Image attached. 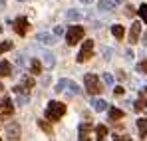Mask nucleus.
Masks as SVG:
<instances>
[{"label": "nucleus", "instance_id": "obj_31", "mask_svg": "<svg viewBox=\"0 0 147 141\" xmlns=\"http://www.w3.org/2000/svg\"><path fill=\"white\" fill-rule=\"evenodd\" d=\"M113 141H129V135H113Z\"/></svg>", "mask_w": 147, "mask_h": 141}, {"label": "nucleus", "instance_id": "obj_9", "mask_svg": "<svg viewBox=\"0 0 147 141\" xmlns=\"http://www.w3.org/2000/svg\"><path fill=\"white\" fill-rule=\"evenodd\" d=\"M28 28H30V24H28V20H26L24 16H20V18H16V20H14V30H16V34L26 36Z\"/></svg>", "mask_w": 147, "mask_h": 141}, {"label": "nucleus", "instance_id": "obj_8", "mask_svg": "<svg viewBox=\"0 0 147 141\" xmlns=\"http://www.w3.org/2000/svg\"><path fill=\"white\" fill-rule=\"evenodd\" d=\"M139 34H141V22H131V28H129V44H135L139 42Z\"/></svg>", "mask_w": 147, "mask_h": 141}, {"label": "nucleus", "instance_id": "obj_33", "mask_svg": "<svg viewBox=\"0 0 147 141\" xmlns=\"http://www.w3.org/2000/svg\"><path fill=\"white\" fill-rule=\"evenodd\" d=\"M133 56H135V54H133L131 50H127V52H125V58H127V60H133Z\"/></svg>", "mask_w": 147, "mask_h": 141}, {"label": "nucleus", "instance_id": "obj_26", "mask_svg": "<svg viewBox=\"0 0 147 141\" xmlns=\"http://www.w3.org/2000/svg\"><path fill=\"white\" fill-rule=\"evenodd\" d=\"M137 12H139V16H141V20L147 24V4H141L139 8H137Z\"/></svg>", "mask_w": 147, "mask_h": 141}, {"label": "nucleus", "instance_id": "obj_38", "mask_svg": "<svg viewBox=\"0 0 147 141\" xmlns=\"http://www.w3.org/2000/svg\"><path fill=\"white\" fill-rule=\"evenodd\" d=\"M0 94H2V84H0Z\"/></svg>", "mask_w": 147, "mask_h": 141}, {"label": "nucleus", "instance_id": "obj_20", "mask_svg": "<svg viewBox=\"0 0 147 141\" xmlns=\"http://www.w3.org/2000/svg\"><path fill=\"white\" fill-rule=\"evenodd\" d=\"M105 135H107V127H105V125H98V127H96V139L103 141Z\"/></svg>", "mask_w": 147, "mask_h": 141}, {"label": "nucleus", "instance_id": "obj_35", "mask_svg": "<svg viewBox=\"0 0 147 141\" xmlns=\"http://www.w3.org/2000/svg\"><path fill=\"white\" fill-rule=\"evenodd\" d=\"M4 8H6V2H4V0H0V10H4Z\"/></svg>", "mask_w": 147, "mask_h": 141}, {"label": "nucleus", "instance_id": "obj_12", "mask_svg": "<svg viewBox=\"0 0 147 141\" xmlns=\"http://www.w3.org/2000/svg\"><path fill=\"white\" fill-rule=\"evenodd\" d=\"M92 107H94L96 111H105V109H109V107H107V101H105V99H101V97L92 99Z\"/></svg>", "mask_w": 147, "mask_h": 141}, {"label": "nucleus", "instance_id": "obj_10", "mask_svg": "<svg viewBox=\"0 0 147 141\" xmlns=\"http://www.w3.org/2000/svg\"><path fill=\"white\" fill-rule=\"evenodd\" d=\"M36 42L38 44H44V46H54L56 44V36L46 34V32H40V34H36Z\"/></svg>", "mask_w": 147, "mask_h": 141}, {"label": "nucleus", "instance_id": "obj_2", "mask_svg": "<svg viewBox=\"0 0 147 141\" xmlns=\"http://www.w3.org/2000/svg\"><path fill=\"white\" fill-rule=\"evenodd\" d=\"M84 84H86V90H88V94L92 95H98L101 94V84H99V78L96 76V74H86L84 76Z\"/></svg>", "mask_w": 147, "mask_h": 141}, {"label": "nucleus", "instance_id": "obj_16", "mask_svg": "<svg viewBox=\"0 0 147 141\" xmlns=\"http://www.w3.org/2000/svg\"><path fill=\"white\" fill-rule=\"evenodd\" d=\"M111 34L115 36V40H123L125 30H123V26H119V24H113V26H111Z\"/></svg>", "mask_w": 147, "mask_h": 141}, {"label": "nucleus", "instance_id": "obj_15", "mask_svg": "<svg viewBox=\"0 0 147 141\" xmlns=\"http://www.w3.org/2000/svg\"><path fill=\"white\" fill-rule=\"evenodd\" d=\"M12 74V66L6 60H0V76H10Z\"/></svg>", "mask_w": 147, "mask_h": 141}, {"label": "nucleus", "instance_id": "obj_14", "mask_svg": "<svg viewBox=\"0 0 147 141\" xmlns=\"http://www.w3.org/2000/svg\"><path fill=\"white\" fill-rule=\"evenodd\" d=\"M145 107H147L145 94H139V97H137V101H135V105H133V109H135V111H141V109H145Z\"/></svg>", "mask_w": 147, "mask_h": 141}, {"label": "nucleus", "instance_id": "obj_32", "mask_svg": "<svg viewBox=\"0 0 147 141\" xmlns=\"http://www.w3.org/2000/svg\"><path fill=\"white\" fill-rule=\"evenodd\" d=\"M54 34H56V36H60V34H64V30H62V26H56V30H54Z\"/></svg>", "mask_w": 147, "mask_h": 141}, {"label": "nucleus", "instance_id": "obj_7", "mask_svg": "<svg viewBox=\"0 0 147 141\" xmlns=\"http://www.w3.org/2000/svg\"><path fill=\"white\" fill-rule=\"evenodd\" d=\"M12 113H14V105H12L10 97L0 99V117H8V115H12Z\"/></svg>", "mask_w": 147, "mask_h": 141}, {"label": "nucleus", "instance_id": "obj_5", "mask_svg": "<svg viewBox=\"0 0 147 141\" xmlns=\"http://www.w3.org/2000/svg\"><path fill=\"white\" fill-rule=\"evenodd\" d=\"M34 86H36V82H34V80H32L30 76H22L20 84H18V86L14 88V94H16V95H18V94H28V92H30V90H32Z\"/></svg>", "mask_w": 147, "mask_h": 141}, {"label": "nucleus", "instance_id": "obj_36", "mask_svg": "<svg viewBox=\"0 0 147 141\" xmlns=\"http://www.w3.org/2000/svg\"><path fill=\"white\" fill-rule=\"evenodd\" d=\"M82 4H92V0H80Z\"/></svg>", "mask_w": 147, "mask_h": 141}, {"label": "nucleus", "instance_id": "obj_1", "mask_svg": "<svg viewBox=\"0 0 147 141\" xmlns=\"http://www.w3.org/2000/svg\"><path fill=\"white\" fill-rule=\"evenodd\" d=\"M66 109H68L66 103H62V101H50L46 111H44V115L50 121H58V119H62V115L66 113Z\"/></svg>", "mask_w": 147, "mask_h": 141}, {"label": "nucleus", "instance_id": "obj_40", "mask_svg": "<svg viewBox=\"0 0 147 141\" xmlns=\"http://www.w3.org/2000/svg\"><path fill=\"white\" fill-rule=\"evenodd\" d=\"M18 2H24V0H18Z\"/></svg>", "mask_w": 147, "mask_h": 141}, {"label": "nucleus", "instance_id": "obj_17", "mask_svg": "<svg viewBox=\"0 0 147 141\" xmlns=\"http://www.w3.org/2000/svg\"><path fill=\"white\" fill-rule=\"evenodd\" d=\"M113 4H115V2H111V0H99L98 8L101 10V12H109V10L113 8Z\"/></svg>", "mask_w": 147, "mask_h": 141}, {"label": "nucleus", "instance_id": "obj_19", "mask_svg": "<svg viewBox=\"0 0 147 141\" xmlns=\"http://www.w3.org/2000/svg\"><path fill=\"white\" fill-rule=\"evenodd\" d=\"M107 113H109V119H113V121H115V119H121L123 115H125L121 109H117V107H109Z\"/></svg>", "mask_w": 147, "mask_h": 141}, {"label": "nucleus", "instance_id": "obj_4", "mask_svg": "<svg viewBox=\"0 0 147 141\" xmlns=\"http://www.w3.org/2000/svg\"><path fill=\"white\" fill-rule=\"evenodd\" d=\"M92 56H94V40H86V42H84V46H82V50H80L78 62H80V64H84V62L92 60Z\"/></svg>", "mask_w": 147, "mask_h": 141}, {"label": "nucleus", "instance_id": "obj_30", "mask_svg": "<svg viewBox=\"0 0 147 141\" xmlns=\"http://www.w3.org/2000/svg\"><path fill=\"white\" fill-rule=\"evenodd\" d=\"M137 72H141V74H147V58L143 60V62H141V64H139V66H137Z\"/></svg>", "mask_w": 147, "mask_h": 141}, {"label": "nucleus", "instance_id": "obj_25", "mask_svg": "<svg viewBox=\"0 0 147 141\" xmlns=\"http://www.w3.org/2000/svg\"><path fill=\"white\" fill-rule=\"evenodd\" d=\"M99 52L103 54V60H111V54H113V50H111V48L101 46V48H99Z\"/></svg>", "mask_w": 147, "mask_h": 141}, {"label": "nucleus", "instance_id": "obj_6", "mask_svg": "<svg viewBox=\"0 0 147 141\" xmlns=\"http://www.w3.org/2000/svg\"><path fill=\"white\" fill-rule=\"evenodd\" d=\"M4 133H6V137L10 141L18 139L20 137V123H16V121H10V123H6V127H4Z\"/></svg>", "mask_w": 147, "mask_h": 141}, {"label": "nucleus", "instance_id": "obj_29", "mask_svg": "<svg viewBox=\"0 0 147 141\" xmlns=\"http://www.w3.org/2000/svg\"><path fill=\"white\" fill-rule=\"evenodd\" d=\"M101 78H103V82H105L107 86H113V76H111L109 72H105V74H103Z\"/></svg>", "mask_w": 147, "mask_h": 141}, {"label": "nucleus", "instance_id": "obj_34", "mask_svg": "<svg viewBox=\"0 0 147 141\" xmlns=\"http://www.w3.org/2000/svg\"><path fill=\"white\" fill-rule=\"evenodd\" d=\"M80 141H90V137L88 135H80Z\"/></svg>", "mask_w": 147, "mask_h": 141}, {"label": "nucleus", "instance_id": "obj_21", "mask_svg": "<svg viewBox=\"0 0 147 141\" xmlns=\"http://www.w3.org/2000/svg\"><path fill=\"white\" fill-rule=\"evenodd\" d=\"M68 92H70L72 95H80V94H82V88H80L76 82H72V80H70V82H68Z\"/></svg>", "mask_w": 147, "mask_h": 141}, {"label": "nucleus", "instance_id": "obj_3", "mask_svg": "<svg viewBox=\"0 0 147 141\" xmlns=\"http://www.w3.org/2000/svg\"><path fill=\"white\" fill-rule=\"evenodd\" d=\"M82 38H84V26H68V30H66L68 46H76Z\"/></svg>", "mask_w": 147, "mask_h": 141}, {"label": "nucleus", "instance_id": "obj_22", "mask_svg": "<svg viewBox=\"0 0 147 141\" xmlns=\"http://www.w3.org/2000/svg\"><path fill=\"white\" fill-rule=\"evenodd\" d=\"M66 18H68V20H82L84 14H82L80 10H68V12H66Z\"/></svg>", "mask_w": 147, "mask_h": 141}, {"label": "nucleus", "instance_id": "obj_24", "mask_svg": "<svg viewBox=\"0 0 147 141\" xmlns=\"http://www.w3.org/2000/svg\"><path fill=\"white\" fill-rule=\"evenodd\" d=\"M68 82H70L68 78H62V80H60V82L56 84V88H54V92H58V94H60V92H64V90L68 88Z\"/></svg>", "mask_w": 147, "mask_h": 141}, {"label": "nucleus", "instance_id": "obj_13", "mask_svg": "<svg viewBox=\"0 0 147 141\" xmlns=\"http://www.w3.org/2000/svg\"><path fill=\"white\" fill-rule=\"evenodd\" d=\"M42 60H44V64H46V68H54V64H56V58H54V54L48 52V50H44L42 54Z\"/></svg>", "mask_w": 147, "mask_h": 141}, {"label": "nucleus", "instance_id": "obj_37", "mask_svg": "<svg viewBox=\"0 0 147 141\" xmlns=\"http://www.w3.org/2000/svg\"><path fill=\"white\" fill-rule=\"evenodd\" d=\"M143 44H145V48H147V32H145V36H143Z\"/></svg>", "mask_w": 147, "mask_h": 141}, {"label": "nucleus", "instance_id": "obj_39", "mask_svg": "<svg viewBox=\"0 0 147 141\" xmlns=\"http://www.w3.org/2000/svg\"><path fill=\"white\" fill-rule=\"evenodd\" d=\"M0 32H2V24H0Z\"/></svg>", "mask_w": 147, "mask_h": 141}, {"label": "nucleus", "instance_id": "obj_28", "mask_svg": "<svg viewBox=\"0 0 147 141\" xmlns=\"http://www.w3.org/2000/svg\"><path fill=\"white\" fill-rule=\"evenodd\" d=\"M10 48H12V42H10V40H6V42H2V44H0V54H4V52H8Z\"/></svg>", "mask_w": 147, "mask_h": 141}, {"label": "nucleus", "instance_id": "obj_27", "mask_svg": "<svg viewBox=\"0 0 147 141\" xmlns=\"http://www.w3.org/2000/svg\"><path fill=\"white\" fill-rule=\"evenodd\" d=\"M16 103H18V105L28 103V95H26V94H18V95H16Z\"/></svg>", "mask_w": 147, "mask_h": 141}, {"label": "nucleus", "instance_id": "obj_18", "mask_svg": "<svg viewBox=\"0 0 147 141\" xmlns=\"http://www.w3.org/2000/svg\"><path fill=\"white\" fill-rule=\"evenodd\" d=\"M30 72H32L34 76H38V74L42 72V64H40L36 58H32V60H30Z\"/></svg>", "mask_w": 147, "mask_h": 141}, {"label": "nucleus", "instance_id": "obj_23", "mask_svg": "<svg viewBox=\"0 0 147 141\" xmlns=\"http://www.w3.org/2000/svg\"><path fill=\"white\" fill-rule=\"evenodd\" d=\"M38 127L44 131V133H48V135H52V125H50L46 119H38Z\"/></svg>", "mask_w": 147, "mask_h": 141}, {"label": "nucleus", "instance_id": "obj_11", "mask_svg": "<svg viewBox=\"0 0 147 141\" xmlns=\"http://www.w3.org/2000/svg\"><path fill=\"white\" fill-rule=\"evenodd\" d=\"M137 131H139V137L141 139H147V119L145 117L137 119Z\"/></svg>", "mask_w": 147, "mask_h": 141}]
</instances>
